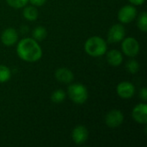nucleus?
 <instances>
[{
  "mask_svg": "<svg viewBox=\"0 0 147 147\" xmlns=\"http://www.w3.org/2000/svg\"><path fill=\"white\" fill-rule=\"evenodd\" d=\"M65 93L61 89L54 90L51 96V100L54 103H60L65 100Z\"/></svg>",
  "mask_w": 147,
  "mask_h": 147,
  "instance_id": "nucleus-17",
  "label": "nucleus"
},
{
  "mask_svg": "<svg viewBox=\"0 0 147 147\" xmlns=\"http://www.w3.org/2000/svg\"><path fill=\"white\" fill-rule=\"evenodd\" d=\"M11 78V71L9 67L0 65V83L8 82Z\"/></svg>",
  "mask_w": 147,
  "mask_h": 147,
  "instance_id": "nucleus-16",
  "label": "nucleus"
},
{
  "mask_svg": "<svg viewBox=\"0 0 147 147\" xmlns=\"http://www.w3.org/2000/svg\"><path fill=\"white\" fill-rule=\"evenodd\" d=\"M140 97L142 99L143 102H146L147 101V90L146 88H142L140 91Z\"/></svg>",
  "mask_w": 147,
  "mask_h": 147,
  "instance_id": "nucleus-21",
  "label": "nucleus"
},
{
  "mask_svg": "<svg viewBox=\"0 0 147 147\" xmlns=\"http://www.w3.org/2000/svg\"><path fill=\"white\" fill-rule=\"evenodd\" d=\"M126 69L131 74H136L140 70V64L137 60L132 59H129L126 64Z\"/></svg>",
  "mask_w": 147,
  "mask_h": 147,
  "instance_id": "nucleus-19",
  "label": "nucleus"
},
{
  "mask_svg": "<svg viewBox=\"0 0 147 147\" xmlns=\"http://www.w3.org/2000/svg\"><path fill=\"white\" fill-rule=\"evenodd\" d=\"M7 3L14 9H21L26 6L28 0H6Z\"/></svg>",
  "mask_w": 147,
  "mask_h": 147,
  "instance_id": "nucleus-20",
  "label": "nucleus"
},
{
  "mask_svg": "<svg viewBox=\"0 0 147 147\" xmlns=\"http://www.w3.org/2000/svg\"><path fill=\"white\" fill-rule=\"evenodd\" d=\"M18 40V34L16 30L13 28H5L1 34V40L3 44L6 47L14 46Z\"/></svg>",
  "mask_w": 147,
  "mask_h": 147,
  "instance_id": "nucleus-11",
  "label": "nucleus"
},
{
  "mask_svg": "<svg viewBox=\"0 0 147 147\" xmlns=\"http://www.w3.org/2000/svg\"><path fill=\"white\" fill-rule=\"evenodd\" d=\"M47 29L42 26H38L36 28H34L32 32L33 39H34L37 41H41V40H45L47 37Z\"/></svg>",
  "mask_w": 147,
  "mask_h": 147,
  "instance_id": "nucleus-15",
  "label": "nucleus"
},
{
  "mask_svg": "<svg viewBox=\"0 0 147 147\" xmlns=\"http://www.w3.org/2000/svg\"><path fill=\"white\" fill-rule=\"evenodd\" d=\"M126 37V29L122 24L113 25L108 33V41L109 43H118Z\"/></svg>",
  "mask_w": 147,
  "mask_h": 147,
  "instance_id": "nucleus-6",
  "label": "nucleus"
},
{
  "mask_svg": "<svg viewBox=\"0 0 147 147\" xmlns=\"http://www.w3.org/2000/svg\"><path fill=\"white\" fill-rule=\"evenodd\" d=\"M22 16L26 20L33 22V21H35L38 18L39 12H38L37 9L34 5L33 6H28V7H25L23 9Z\"/></svg>",
  "mask_w": 147,
  "mask_h": 147,
  "instance_id": "nucleus-14",
  "label": "nucleus"
},
{
  "mask_svg": "<svg viewBox=\"0 0 147 147\" xmlns=\"http://www.w3.org/2000/svg\"><path fill=\"white\" fill-rule=\"evenodd\" d=\"M16 53L19 58L26 62H36L42 56V49L38 41L33 38L21 40L16 47Z\"/></svg>",
  "mask_w": 147,
  "mask_h": 147,
  "instance_id": "nucleus-1",
  "label": "nucleus"
},
{
  "mask_svg": "<svg viewBox=\"0 0 147 147\" xmlns=\"http://www.w3.org/2000/svg\"><path fill=\"white\" fill-rule=\"evenodd\" d=\"M124 121V115L121 110L113 109L109 111L105 117V123L110 128L119 127Z\"/></svg>",
  "mask_w": 147,
  "mask_h": 147,
  "instance_id": "nucleus-7",
  "label": "nucleus"
},
{
  "mask_svg": "<svg viewBox=\"0 0 147 147\" xmlns=\"http://www.w3.org/2000/svg\"><path fill=\"white\" fill-rule=\"evenodd\" d=\"M137 26L140 31L144 33H146L147 31V13L146 11L142 12L138 18V22H137Z\"/></svg>",
  "mask_w": 147,
  "mask_h": 147,
  "instance_id": "nucleus-18",
  "label": "nucleus"
},
{
  "mask_svg": "<svg viewBox=\"0 0 147 147\" xmlns=\"http://www.w3.org/2000/svg\"><path fill=\"white\" fill-rule=\"evenodd\" d=\"M28 2H30L32 5L39 7V6H42L43 4H45L47 0H28Z\"/></svg>",
  "mask_w": 147,
  "mask_h": 147,
  "instance_id": "nucleus-22",
  "label": "nucleus"
},
{
  "mask_svg": "<svg viewBox=\"0 0 147 147\" xmlns=\"http://www.w3.org/2000/svg\"><path fill=\"white\" fill-rule=\"evenodd\" d=\"M67 93H68L70 99L77 104H83L88 99L87 89L82 84H71L68 87Z\"/></svg>",
  "mask_w": 147,
  "mask_h": 147,
  "instance_id": "nucleus-3",
  "label": "nucleus"
},
{
  "mask_svg": "<svg viewBox=\"0 0 147 147\" xmlns=\"http://www.w3.org/2000/svg\"><path fill=\"white\" fill-rule=\"evenodd\" d=\"M107 43L104 39L99 36H92L89 38L84 44V50L87 54L91 57H100L107 52Z\"/></svg>",
  "mask_w": 147,
  "mask_h": 147,
  "instance_id": "nucleus-2",
  "label": "nucleus"
},
{
  "mask_svg": "<svg viewBox=\"0 0 147 147\" xmlns=\"http://www.w3.org/2000/svg\"><path fill=\"white\" fill-rule=\"evenodd\" d=\"M121 44V49L125 55L129 58H134L137 56L140 53V44L138 40L134 37L124 38Z\"/></svg>",
  "mask_w": 147,
  "mask_h": 147,
  "instance_id": "nucleus-4",
  "label": "nucleus"
},
{
  "mask_svg": "<svg viewBox=\"0 0 147 147\" xmlns=\"http://www.w3.org/2000/svg\"><path fill=\"white\" fill-rule=\"evenodd\" d=\"M55 78L63 84H70L73 78L74 75L72 71L68 68H59L55 71Z\"/></svg>",
  "mask_w": 147,
  "mask_h": 147,
  "instance_id": "nucleus-12",
  "label": "nucleus"
},
{
  "mask_svg": "<svg viewBox=\"0 0 147 147\" xmlns=\"http://www.w3.org/2000/svg\"><path fill=\"white\" fill-rule=\"evenodd\" d=\"M116 93L122 99H130L135 94V87L132 83L124 81L117 85Z\"/></svg>",
  "mask_w": 147,
  "mask_h": 147,
  "instance_id": "nucleus-8",
  "label": "nucleus"
},
{
  "mask_svg": "<svg viewBox=\"0 0 147 147\" xmlns=\"http://www.w3.org/2000/svg\"><path fill=\"white\" fill-rule=\"evenodd\" d=\"M133 119L140 124L147 123V105L146 102L137 104L132 112Z\"/></svg>",
  "mask_w": 147,
  "mask_h": 147,
  "instance_id": "nucleus-10",
  "label": "nucleus"
},
{
  "mask_svg": "<svg viewBox=\"0 0 147 147\" xmlns=\"http://www.w3.org/2000/svg\"><path fill=\"white\" fill-rule=\"evenodd\" d=\"M133 5H142L146 0H128Z\"/></svg>",
  "mask_w": 147,
  "mask_h": 147,
  "instance_id": "nucleus-23",
  "label": "nucleus"
},
{
  "mask_svg": "<svg viewBox=\"0 0 147 147\" xmlns=\"http://www.w3.org/2000/svg\"><path fill=\"white\" fill-rule=\"evenodd\" d=\"M107 61L108 63L112 65V66H119L120 65H121L122 61H123V56L122 53L116 50V49H112L110 51H109L107 53V56H106Z\"/></svg>",
  "mask_w": 147,
  "mask_h": 147,
  "instance_id": "nucleus-13",
  "label": "nucleus"
},
{
  "mask_svg": "<svg viewBox=\"0 0 147 147\" xmlns=\"http://www.w3.org/2000/svg\"><path fill=\"white\" fill-rule=\"evenodd\" d=\"M137 16V9L134 5H125L118 12V20L121 23H130Z\"/></svg>",
  "mask_w": 147,
  "mask_h": 147,
  "instance_id": "nucleus-5",
  "label": "nucleus"
},
{
  "mask_svg": "<svg viewBox=\"0 0 147 147\" xmlns=\"http://www.w3.org/2000/svg\"><path fill=\"white\" fill-rule=\"evenodd\" d=\"M88 137H89V131L83 125H78L72 130L71 138L76 145H82L85 143L88 140Z\"/></svg>",
  "mask_w": 147,
  "mask_h": 147,
  "instance_id": "nucleus-9",
  "label": "nucleus"
}]
</instances>
